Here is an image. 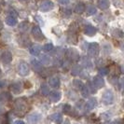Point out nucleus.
<instances>
[{
  "instance_id": "1",
  "label": "nucleus",
  "mask_w": 124,
  "mask_h": 124,
  "mask_svg": "<svg viewBox=\"0 0 124 124\" xmlns=\"http://www.w3.org/2000/svg\"><path fill=\"white\" fill-rule=\"evenodd\" d=\"M28 109V103L24 98H18L15 101V112L18 115H23Z\"/></svg>"
},
{
  "instance_id": "2",
  "label": "nucleus",
  "mask_w": 124,
  "mask_h": 124,
  "mask_svg": "<svg viewBox=\"0 0 124 124\" xmlns=\"http://www.w3.org/2000/svg\"><path fill=\"white\" fill-rule=\"evenodd\" d=\"M102 102L106 106L112 105L114 102V94L111 91H106L102 95Z\"/></svg>"
},
{
  "instance_id": "3",
  "label": "nucleus",
  "mask_w": 124,
  "mask_h": 124,
  "mask_svg": "<svg viewBox=\"0 0 124 124\" xmlns=\"http://www.w3.org/2000/svg\"><path fill=\"white\" fill-rule=\"evenodd\" d=\"M18 71L19 74L21 75L22 77H25L29 74L30 72V68H29V65L24 62H22L19 63L18 65Z\"/></svg>"
},
{
  "instance_id": "4",
  "label": "nucleus",
  "mask_w": 124,
  "mask_h": 124,
  "mask_svg": "<svg viewBox=\"0 0 124 124\" xmlns=\"http://www.w3.org/2000/svg\"><path fill=\"white\" fill-rule=\"evenodd\" d=\"M88 53L92 57H96L99 54V45L97 43H91L88 47Z\"/></svg>"
},
{
  "instance_id": "5",
  "label": "nucleus",
  "mask_w": 124,
  "mask_h": 124,
  "mask_svg": "<svg viewBox=\"0 0 124 124\" xmlns=\"http://www.w3.org/2000/svg\"><path fill=\"white\" fill-rule=\"evenodd\" d=\"M32 36L37 41H41L44 39V35L42 34V32L38 26H34L32 28Z\"/></svg>"
},
{
  "instance_id": "6",
  "label": "nucleus",
  "mask_w": 124,
  "mask_h": 124,
  "mask_svg": "<svg viewBox=\"0 0 124 124\" xmlns=\"http://www.w3.org/2000/svg\"><path fill=\"white\" fill-rule=\"evenodd\" d=\"M52 8H53V3L50 0H45V1H43L40 4V8H39L40 11H42V12H47V11H49V10L52 9Z\"/></svg>"
},
{
  "instance_id": "7",
  "label": "nucleus",
  "mask_w": 124,
  "mask_h": 124,
  "mask_svg": "<svg viewBox=\"0 0 124 124\" xmlns=\"http://www.w3.org/2000/svg\"><path fill=\"white\" fill-rule=\"evenodd\" d=\"M41 119V115L38 113H32L27 116V121L31 124H37Z\"/></svg>"
},
{
  "instance_id": "8",
  "label": "nucleus",
  "mask_w": 124,
  "mask_h": 124,
  "mask_svg": "<svg viewBox=\"0 0 124 124\" xmlns=\"http://www.w3.org/2000/svg\"><path fill=\"white\" fill-rule=\"evenodd\" d=\"M10 90H11V92L13 93H16V94L22 93V91H23V84H22V82H20V81L13 82L12 84L10 85Z\"/></svg>"
},
{
  "instance_id": "9",
  "label": "nucleus",
  "mask_w": 124,
  "mask_h": 124,
  "mask_svg": "<svg viewBox=\"0 0 124 124\" xmlns=\"http://www.w3.org/2000/svg\"><path fill=\"white\" fill-rule=\"evenodd\" d=\"M93 86H94V88L100 89V88L105 86V80H104L100 76H96V77L93 78Z\"/></svg>"
},
{
  "instance_id": "10",
  "label": "nucleus",
  "mask_w": 124,
  "mask_h": 124,
  "mask_svg": "<svg viewBox=\"0 0 124 124\" xmlns=\"http://www.w3.org/2000/svg\"><path fill=\"white\" fill-rule=\"evenodd\" d=\"M49 98L51 102L53 103H57L58 101H60L61 97H62V94L60 92H57V91H54V92H51L50 93H49Z\"/></svg>"
},
{
  "instance_id": "11",
  "label": "nucleus",
  "mask_w": 124,
  "mask_h": 124,
  "mask_svg": "<svg viewBox=\"0 0 124 124\" xmlns=\"http://www.w3.org/2000/svg\"><path fill=\"white\" fill-rule=\"evenodd\" d=\"M1 59H2V62L4 63H9V62L12 61V55L10 53V51H4L1 55Z\"/></svg>"
},
{
  "instance_id": "12",
  "label": "nucleus",
  "mask_w": 124,
  "mask_h": 124,
  "mask_svg": "<svg viewBox=\"0 0 124 124\" xmlns=\"http://www.w3.org/2000/svg\"><path fill=\"white\" fill-rule=\"evenodd\" d=\"M40 51H41V47L39 45H37V44L32 45L31 47H30V49H29V52L34 56L39 55L40 54Z\"/></svg>"
},
{
  "instance_id": "13",
  "label": "nucleus",
  "mask_w": 124,
  "mask_h": 124,
  "mask_svg": "<svg viewBox=\"0 0 124 124\" xmlns=\"http://www.w3.org/2000/svg\"><path fill=\"white\" fill-rule=\"evenodd\" d=\"M50 119L56 124H61L62 122V116L60 113H54L50 116Z\"/></svg>"
},
{
  "instance_id": "14",
  "label": "nucleus",
  "mask_w": 124,
  "mask_h": 124,
  "mask_svg": "<svg viewBox=\"0 0 124 124\" xmlns=\"http://www.w3.org/2000/svg\"><path fill=\"white\" fill-rule=\"evenodd\" d=\"M31 65L33 69H34V71H36V72H40L42 68H43V66H42V63L39 62V61H37L36 59H34V60H32L31 61Z\"/></svg>"
},
{
  "instance_id": "15",
  "label": "nucleus",
  "mask_w": 124,
  "mask_h": 124,
  "mask_svg": "<svg viewBox=\"0 0 124 124\" xmlns=\"http://www.w3.org/2000/svg\"><path fill=\"white\" fill-rule=\"evenodd\" d=\"M97 106V101L95 98H91L85 105V109L86 110H93L95 106Z\"/></svg>"
},
{
  "instance_id": "16",
  "label": "nucleus",
  "mask_w": 124,
  "mask_h": 124,
  "mask_svg": "<svg viewBox=\"0 0 124 124\" xmlns=\"http://www.w3.org/2000/svg\"><path fill=\"white\" fill-rule=\"evenodd\" d=\"M96 31H97L96 28L92 26V25H87V26L84 28V33H85L87 36H89V37L94 36V35L96 34Z\"/></svg>"
},
{
  "instance_id": "17",
  "label": "nucleus",
  "mask_w": 124,
  "mask_h": 124,
  "mask_svg": "<svg viewBox=\"0 0 124 124\" xmlns=\"http://www.w3.org/2000/svg\"><path fill=\"white\" fill-rule=\"evenodd\" d=\"M50 85L51 86L52 88H59L60 86V78H58V77H51L50 78Z\"/></svg>"
},
{
  "instance_id": "18",
  "label": "nucleus",
  "mask_w": 124,
  "mask_h": 124,
  "mask_svg": "<svg viewBox=\"0 0 124 124\" xmlns=\"http://www.w3.org/2000/svg\"><path fill=\"white\" fill-rule=\"evenodd\" d=\"M97 5L101 9H107L109 8V0H98Z\"/></svg>"
},
{
  "instance_id": "19",
  "label": "nucleus",
  "mask_w": 124,
  "mask_h": 124,
  "mask_svg": "<svg viewBox=\"0 0 124 124\" xmlns=\"http://www.w3.org/2000/svg\"><path fill=\"white\" fill-rule=\"evenodd\" d=\"M85 5L83 4V3H78V4H77V6H76V8H75V11L77 13H78V14H81V13H83L85 11Z\"/></svg>"
},
{
  "instance_id": "20",
  "label": "nucleus",
  "mask_w": 124,
  "mask_h": 124,
  "mask_svg": "<svg viewBox=\"0 0 124 124\" xmlns=\"http://www.w3.org/2000/svg\"><path fill=\"white\" fill-rule=\"evenodd\" d=\"M6 23L9 26H14V25L17 24V20L12 16H8L6 19Z\"/></svg>"
},
{
  "instance_id": "21",
  "label": "nucleus",
  "mask_w": 124,
  "mask_h": 124,
  "mask_svg": "<svg viewBox=\"0 0 124 124\" xmlns=\"http://www.w3.org/2000/svg\"><path fill=\"white\" fill-rule=\"evenodd\" d=\"M40 59H41V62H42V63H43V64H45V65H49L50 63H51V58H50V56L41 55Z\"/></svg>"
},
{
  "instance_id": "22",
  "label": "nucleus",
  "mask_w": 124,
  "mask_h": 124,
  "mask_svg": "<svg viewBox=\"0 0 124 124\" xmlns=\"http://www.w3.org/2000/svg\"><path fill=\"white\" fill-rule=\"evenodd\" d=\"M10 94L8 93H3L0 94V101H3V102H6L10 99Z\"/></svg>"
},
{
  "instance_id": "23",
  "label": "nucleus",
  "mask_w": 124,
  "mask_h": 124,
  "mask_svg": "<svg viewBox=\"0 0 124 124\" xmlns=\"http://www.w3.org/2000/svg\"><path fill=\"white\" fill-rule=\"evenodd\" d=\"M41 93H42L43 95H49V93H50V88L48 87V85L43 84L41 86Z\"/></svg>"
},
{
  "instance_id": "24",
  "label": "nucleus",
  "mask_w": 124,
  "mask_h": 124,
  "mask_svg": "<svg viewBox=\"0 0 124 124\" xmlns=\"http://www.w3.org/2000/svg\"><path fill=\"white\" fill-rule=\"evenodd\" d=\"M87 13L88 15H93V14H95L96 13V8L94 6H88L87 8Z\"/></svg>"
},
{
  "instance_id": "25",
  "label": "nucleus",
  "mask_w": 124,
  "mask_h": 124,
  "mask_svg": "<svg viewBox=\"0 0 124 124\" xmlns=\"http://www.w3.org/2000/svg\"><path fill=\"white\" fill-rule=\"evenodd\" d=\"M74 56H76V58H78V54L77 50H70L68 51V57H69V58H72L73 60H76V59H75Z\"/></svg>"
},
{
  "instance_id": "26",
  "label": "nucleus",
  "mask_w": 124,
  "mask_h": 124,
  "mask_svg": "<svg viewBox=\"0 0 124 124\" xmlns=\"http://www.w3.org/2000/svg\"><path fill=\"white\" fill-rule=\"evenodd\" d=\"M80 92L83 97H87V96H89V94H90V92H89V90H88L87 86H83V88L80 90Z\"/></svg>"
},
{
  "instance_id": "27",
  "label": "nucleus",
  "mask_w": 124,
  "mask_h": 124,
  "mask_svg": "<svg viewBox=\"0 0 124 124\" xmlns=\"http://www.w3.org/2000/svg\"><path fill=\"white\" fill-rule=\"evenodd\" d=\"M74 86L78 90H81L82 88H83V86H84V84L82 83V81H80V80H74Z\"/></svg>"
},
{
  "instance_id": "28",
  "label": "nucleus",
  "mask_w": 124,
  "mask_h": 124,
  "mask_svg": "<svg viewBox=\"0 0 124 124\" xmlns=\"http://www.w3.org/2000/svg\"><path fill=\"white\" fill-rule=\"evenodd\" d=\"M52 49H53V45L51 43L45 44L43 47V50H45V51H50V50H52Z\"/></svg>"
},
{
  "instance_id": "29",
  "label": "nucleus",
  "mask_w": 124,
  "mask_h": 124,
  "mask_svg": "<svg viewBox=\"0 0 124 124\" xmlns=\"http://www.w3.org/2000/svg\"><path fill=\"white\" fill-rule=\"evenodd\" d=\"M99 73L102 76H106V75L108 74V68L107 67H102V68L99 69Z\"/></svg>"
},
{
  "instance_id": "30",
  "label": "nucleus",
  "mask_w": 124,
  "mask_h": 124,
  "mask_svg": "<svg viewBox=\"0 0 124 124\" xmlns=\"http://www.w3.org/2000/svg\"><path fill=\"white\" fill-rule=\"evenodd\" d=\"M70 110H71V106H69V105H64V106H62V111L64 112V113H68Z\"/></svg>"
},
{
  "instance_id": "31",
  "label": "nucleus",
  "mask_w": 124,
  "mask_h": 124,
  "mask_svg": "<svg viewBox=\"0 0 124 124\" xmlns=\"http://www.w3.org/2000/svg\"><path fill=\"white\" fill-rule=\"evenodd\" d=\"M59 3L62 6H65V5H68L69 0H59Z\"/></svg>"
},
{
  "instance_id": "32",
  "label": "nucleus",
  "mask_w": 124,
  "mask_h": 124,
  "mask_svg": "<svg viewBox=\"0 0 124 124\" xmlns=\"http://www.w3.org/2000/svg\"><path fill=\"white\" fill-rule=\"evenodd\" d=\"M5 86H6V81H5V80H0V89H3Z\"/></svg>"
},
{
  "instance_id": "33",
  "label": "nucleus",
  "mask_w": 124,
  "mask_h": 124,
  "mask_svg": "<svg viewBox=\"0 0 124 124\" xmlns=\"http://www.w3.org/2000/svg\"><path fill=\"white\" fill-rule=\"evenodd\" d=\"M113 124H123V122L121 119H116V120H114Z\"/></svg>"
},
{
  "instance_id": "34",
  "label": "nucleus",
  "mask_w": 124,
  "mask_h": 124,
  "mask_svg": "<svg viewBox=\"0 0 124 124\" xmlns=\"http://www.w3.org/2000/svg\"><path fill=\"white\" fill-rule=\"evenodd\" d=\"M14 124H25L23 120H16L15 122H14Z\"/></svg>"
},
{
  "instance_id": "35",
  "label": "nucleus",
  "mask_w": 124,
  "mask_h": 124,
  "mask_svg": "<svg viewBox=\"0 0 124 124\" xmlns=\"http://www.w3.org/2000/svg\"><path fill=\"white\" fill-rule=\"evenodd\" d=\"M2 27H3V23H2V22L0 21V30L2 29Z\"/></svg>"
},
{
  "instance_id": "36",
  "label": "nucleus",
  "mask_w": 124,
  "mask_h": 124,
  "mask_svg": "<svg viewBox=\"0 0 124 124\" xmlns=\"http://www.w3.org/2000/svg\"><path fill=\"white\" fill-rule=\"evenodd\" d=\"M64 124H70V123H69L68 120H65V121H64Z\"/></svg>"
}]
</instances>
